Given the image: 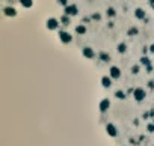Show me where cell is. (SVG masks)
I'll return each mask as SVG.
<instances>
[{"label": "cell", "instance_id": "obj_1", "mask_svg": "<svg viewBox=\"0 0 154 146\" xmlns=\"http://www.w3.org/2000/svg\"><path fill=\"white\" fill-rule=\"evenodd\" d=\"M106 131H107V134H109L110 137H115V136L118 134V130L115 128V125H113V124H107V127H106Z\"/></svg>", "mask_w": 154, "mask_h": 146}, {"label": "cell", "instance_id": "obj_3", "mask_svg": "<svg viewBox=\"0 0 154 146\" xmlns=\"http://www.w3.org/2000/svg\"><path fill=\"white\" fill-rule=\"evenodd\" d=\"M110 75H112L113 78H118V77H120V69H118L116 66H113V68L110 69Z\"/></svg>", "mask_w": 154, "mask_h": 146}, {"label": "cell", "instance_id": "obj_5", "mask_svg": "<svg viewBox=\"0 0 154 146\" xmlns=\"http://www.w3.org/2000/svg\"><path fill=\"white\" fill-rule=\"evenodd\" d=\"M61 38H62V41H64V42H68V41H69V35H68V33L62 32V33H61Z\"/></svg>", "mask_w": 154, "mask_h": 146}, {"label": "cell", "instance_id": "obj_4", "mask_svg": "<svg viewBox=\"0 0 154 146\" xmlns=\"http://www.w3.org/2000/svg\"><path fill=\"white\" fill-rule=\"evenodd\" d=\"M109 105H110V104H109V99H103V102H101V105H100V109H101L103 112H104V110H106Z\"/></svg>", "mask_w": 154, "mask_h": 146}, {"label": "cell", "instance_id": "obj_7", "mask_svg": "<svg viewBox=\"0 0 154 146\" xmlns=\"http://www.w3.org/2000/svg\"><path fill=\"white\" fill-rule=\"evenodd\" d=\"M103 84H104V86H110V80H109L107 77H104V78H103Z\"/></svg>", "mask_w": 154, "mask_h": 146}, {"label": "cell", "instance_id": "obj_6", "mask_svg": "<svg viewBox=\"0 0 154 146\" xmlns=\"http://www.w3.org/2000/svg\"><path fill=\"white\" fill-rule=\"evenodd\" d=\"M83 53H85V56H86V57H92V56H94V53H92V50H91V48L83 50Z\"/></svg>", "mask_w": 154, "mask_h": 146}, {"label": "cell", "instance_id": "obj_2", "mask_svg": "<svg viewBox=\"0 0 154 146\" xmlns=\"http://www.w3.org/2000/svg\"><path fill=\"white\" fill-rule=\"evenodd\" d=\"M144 97H145V94H144V90H142V89H137L136 92H135V98H136L137 101H140Z\"/></svg>", "mask_w": 154, "mask_h": 146}, {"label": "cell", "instance_id": "obj_9", "mask_svg": "<svg viewBox=\"0 0 154 146\" xmlns=\"http://www.w3.org/2000/svg\"><path fill=\"white\" fill-rule=\"evenodd\" d=\"M151 51H153V53H154V45H153V47H151Z\"/></svg>", "mask_w": 154, "mask_h": 146}, {"label": "cell", "instance_id": "obj_8", "mask_svg": "<svg viewBox=\"0 0 154 146\" xmlns=\"http://www.w3.org/2000/svg\"><path fill=\"white\" fill-rule=\"evenodd\" d=\"M148 131H150V132H153V131H154V125H153V124L148 127Z\"/></svg>", "mask_w": 154, "mask_h": 146}]
</instances>
